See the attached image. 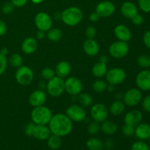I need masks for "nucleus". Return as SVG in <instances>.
<instances>
[{
  "instance_id": "20e7f679",
  "label": "nucleus",
  "mask_w": 150,
  "mask_h": 150,
  "mask_svg": "<svg viewBox=\"0 0 150 150\" xmlns=\"http://www.w3.org/2000/svg\"><path fill=\"white\" fill-rule=\"evenodd\" d=\"M47 92L53 97H59L64 92V81L62 78L54 76L46 84Z\"/></svg>"
},
{
  "instance_id": "603ef678",
  "label": "nucleus",
  "mask_w": 150,
  "mask_h": 150,
  "mask_svg": "<svg viewBox=\"0 0 150 150\" xmlns=\"http://www.w3.org/2000/svg\"><path fill=\"white\" fill-rule=\"evenodd\" d=\"M99 62L101 63H103V64H107V62H108V57H107V56H101V57H100Z\"/></svg>"
},
{
  "instance_id": "dca6fc26",
  "label": "nucleus",
  "mask_w": 150,
  "mask_h": 150,
  "mask_svg": "<svg viewBox=\"0 0 150 150\" xmlns=\"http://www.w3.org/2000/svg\"><path fill=\"white\" fill-rule=\"evenodd\" d=\"M46 94L42 89H38L32 92L29 98V102L33 107L43 105L46 101Z\"/></svg>"
},
{
  "instance_id": "49530a36",
  "label": "nucleus",
  "mask_w": 150,
  "mask_h": 150,
  "mask_svg": "<svg viewBox=\"0 0 150 150\" xmlns=\"http://www.w3.org/2000/svg\"><path fill=\"white\" fill-rule=\"evenodd\" d=\"M28 0H11V3L15 7H21L26 4Z\"/></svg>"
},
{
  "instance_id": "f704fd0d",
  "label": "nucleus",
  "mask_w": 150,
  "mask_h": 150,
  "mask_svg": "<svg viewBox=\"0 0 150 150\" xmlns=\"http://www.w3.org/2000/svg\"><path fill=\"white\" fill-rule=\"evenodd\" d=\"M55 74V71L53 69L50 68V67H45L42 70V73H41V75H42V77L43 78V79L47 81L50 80L53 77H54Z\"/></svg>"
},
{
  "instance_id": "a18cd8bd",
  "label": "nucleus",
  "mask_w": 150,
  "mask_h": 150,
  "mask_svg": "<svg viewBox=\"0 0 150 150\" xmlns=\"http://www.w3.org/2000/svg\"><path fill=\"white\" fill-rule=\"evenodd\" d=\"M143 42L145 46L150 49V30L144 33L143 36Z\"/></svg>"
},
{
  "instance_id": "5701e85b",
  "label": "nucleus",
  "mask_w": 150,
  "mask_h": 150,
  "mask_svg": "<svg viewBox=\"0 0 150 150\" xmlns=\"http://www.w3.org/2000/svg\"><path fill=\"white\" fill-rule=\"evenodd\" d=\"M71 70V67L70 64L66 61H62L56 67L55 73L57 76L60 78H65L66 76H68Z\"/></svg>"
},
{
  "instance_id": "8fccbe9b",
  "label": "nucleus",
  "mask_w": 150,
  "mask_h": 150,
  "mask_svg": "<svg viewBox=\"0 0 150 150\" xmlns=\"http://www.w3.org/2000/svg\"><path fill=\"white\" fill-rule=\"evenodd\" d=\"M45 35H46V34H45V32H43V31H40V30H38V32H37L36 34V38L38 40H42L45 38Z\"/></svg>"
},
{
  "instance_id": "c85d7f7f",
  "label": "nucleus",
  "mask_w": 150,
  "mask_h": 150,
  "mask_svg": "<svg viewBox=\"0 0 150 150\" xmlns=\"http://www.w3.org/2000/svg\"><path fill=\"white\" fill-rule=\"evenodd\" d=\"M86 147L89 150H102L103 143L98 138H91L86 142Z\"/></svg>"
},
{
  "instance_id": "f3484780",
  "label": "nucleus",
  "mask_w": 150,
  "mask_h": 150,
  "mask_svg": "<svg viewBox=\"0 0 150 150\" xmlns=\"http://www.w3.org/2000/svg\"><path fill=\"white\" fill-rule=\"evenodd\" d=\"M114 35L119 40L127 42L132 38L131 32L127 26L120 24L114 29Z\"/></svg>"
},
{
  "instance_id": "ddd939ff",
  "label": "nucleus",
  "mask_w": 150,
  "mask_h": 150,
  "mask_svg": "<svg viewBox=\"0 0 150 150\" xmlns=\"http://www.w3.org/2000/svg\"><path fill=\"white\" fill-rule=\"evenodd\" d=\"M115 9L114 3L110 1H103L96 6L95 12H97L100 17L107 18L114 14Z\"/></svg>"
},
{
  "instance_id": "aec40b11",
  "label": "nucleus",
  "mask_w": 150,
  "mask_h": 150,
  "mask_svg": "<svg viewBox=\"0 0 150 150\" xmlns=\"http://www.w3.org/2000/svg\"><path fill=\"white\" fill-rule=\"evenodd\" d=\"M121 13L127 18L132 19L138 14V7L131 1H125L121 7Z\"/></svg>"
},
{
  "instance_id": "0eeeda50",
  "label": "nucleus",
  "mask_w": 150,
  "mask_h": 150,
  "mask_svg": "<svg viewBox=\"0 0 150 150\" xmlns=\"http://www.w3.org/2000/svg\"><path fill=\"white\" fill-rule=\"evenodd\" d=\"M106 81L111 85H118L124 82L126 79V73L123 69L114 67L107 71Z\"/></svg>"
},
{
  "instance_id": "f8f14e48",
  "label": "nucleus",
  "mask_w": 150,
  "mask_h": 150,
  "mask_svg": "<svg viewBox=\"0 0 150 150\" xmlns=\"http://www.w3.org/2000/svg\"><path fill=\"white\" fill-rule=\"evenodd\" d=\"M83 89L81 81L76 77H70L64 81V91L71 95H79Z\"/></svg>"
},
{
  "instance_id": "7c9ffc66",
  "label": "nucleus",
  "mask_w": 150,
  "mask_h": 150,
  "mask_svg": "<svg viewBox=\"0 0 150 150\" xmlns=\"http://www.w3.org/2000/svg\"><path fill=\"white\" fill-rule=\"evenodd\" d=\"M107 86H108V84L105 81L99 79V80H96L94 82L93 84H92V89L95 92H98V93H101L106 89Z\"/></svg>"
},
{
  "instance_id": "7ed1b4c3",
  "label": "nucleus",
  "mask_w": 150,
  "mask_h": 150,
  "mask_svg": "<svg viewBox=\"0 0 150 150\" xmlns=\"http://www.w3.org/2000/svg\"><path fill=\"white\" fill-rule=\"evenodd\" d=\"M52 116L51 110L44 105L35 107L31 113L32 122L35 123V125H48Z\"/></svg>"
},
{
  "instance_id": "a19ab883",
  "label": "nucleus",
  "mask_w": 150,
  "mask_h": 150,
  "mask_svg": "<svg viewBox=\"0 0 150 150\" xmlns=\"http://www.w3.org/2000/svg\"><path fill=\"white\" fill-rule=\"evenodd\" d=\"M15 9V6L12 4L11 2H7L3 5L2 7V12L4 13V14H10L13 12Z\"/></svg>"
},
{
  "instance_id": "4d7b16f0",
  "label": "nucleus",
  "mask_w": 150,
  "mask_h": 150,
  "mask_svg": "<svg viewBox=\"0 0 150 150\" xmlns=\"http://www.w3.org/2000/svg\"><path fill=\"white\" fill-rule=\"evenodd\" d=\"M123 96H124V95H122V94L118 93L115 95V98H117V100H121L122 98H123Z\"/></svg>"
},
{
  "instance_id": "09e8293b",
  "label": "nucleus",
  "mask_w": 150,
  "mask_h": 150,
  "mask_svg": "<svg viewBox=\"0 0 150 150\" xmlns=\"http://www.w3.org/2000/svg\"><path fill=\"white\" fill-rule=\"evenodd\" d=\"M100 16L98 15L97 12H94L89 15V20L92 22H97L100 19Z\"/></svg>"
},
{
  "instance_id": "c9c22d12",
  "label": "nucleus",
  "mask_w": 150,
  "mask_h": 150,
  "mask_svg": "<svg viewBox=\"0 0 150 150\" xmlns=\"http://www.w3.org/2000/svg\"><path fill=\"white\" fill-rule=\"evenodd\" d=\"M131 150H150L149 146L142 141L136 142L132 145Z\"/></svg>"
},
{
  "instance_id": "f03ea898",
  "label": "nucleus",
  "mask_w": 150,
  "mask_h": 150,
  "mask_svg": "<svg viewBox=\"0 0 150 150\" xmlns=\"http://www.w3.org/2000/svg\"><path fill=\"white\" fill-rule=\"evenodd\" d=\"M83 19V13L79 7H70L61 13V20L70 26H74L81 23Z\"/></svg>"
},
{
  "instance_id": "6e6552de",
  "label": "nucleus",
  "mask_w": 150,
  "mask_h": 150,
  "mask_svg": "<svg viewBox=\"0 0 150 150\" xmlns=\"http://www.w3.org/2000/svg\"><path fill=\"white\" fill-rule=\"evenodd\" d=\"M90 115L94 121L102 123L108 119V110L103 104L96 103L92 105L90 110Z\"/></svg>"
},
{
  "instance_id": "39448f33",
  "label": "nucleus",
  "mask_w": 150,
  "mask_h": 150,
  "mask_svg": "<svg viewBox=\"0 0 150 150\" xmlns=\"http://www.w3.org/2000/svg\"><path fill=\"white\" fill-rule=\"evenodd\" d=\"M16 79L21 86H28L34 79L33 71L27 66H21L16 70Z\"/></svg>"
},
{
  "instance_id": "2eb2a0df",
  "label": "nucleus",
  "mask_w": 150,
  "mask_h": 150,
  "mask_svg": "<svg viewBox=\"0 0 150 150\" xmlns=\"http://www.w3.org/2000/svg\"><path fill=\"white\" fill-rule=\"evenodd\" d=\"M142 119H143V117L141 111L138 110H132L125 114L124 122L125 125L136 127L138 125L142 123Z\"/></svg>"
},
{
  "instance_id": "37998d69",
  "label": "nucleus",
  "mask_w": 150,
  "mask_h": 150,
  "mask_svg": "<svg viewBox=\"0 0 150 150\" xmlns=\"http://www.w3.org/2000/svg\"><path fill=\"white\" fill-rule=\"evenodd\" d=\"M142 106L145 111L150 113V95H147L144 98L142 101Z\"/></svg>"
},
{
  "instance_id": "864d4df0",
  "label": "nucleus",
  "mask_w": 150,
  "mask_h": 150,
  "mask_svg": "<svg viewBox=\"0 0 150 150\" xmlns=\"http://www.w3.org/2000/svg\"><path fill=\"white\" fill-rule=\"evenodd\" d=\"M106 89L108 90V92H114V85L109 84L108 86H107Z\"/></svg>"
},
{
  "instance_id": "473e14b6",
  "label": "nucleus",
  "mask_w": 150,
  "mask_h": 150,
  "mask_svg": "<svg viewBox=\"0 0 150 150\" xmlns=\"http://www.w3.org/2000/svg\"><path fill=\"white\" fill-rule=\"evenodd\" d=\"M22 62H23V59H22L21 56L19 54H14L10 57V63L13 67L18 68L21 66H22Z\"/></svg>"
},
{
  "instance_id": "c756f323",
  "label": "nucleus",
  "mask_w": 150,
  "mask_h": 150,
  "mask_svg": "<svg viewBox=\"0 0 150 150\" xmlns=\"http://www.w3.org/2000/svg\"><path fill=\"white\" fill-rule=\"evenodd\" d=\"M79 102L81 105L83 107H89L92 103V98L89 94L87 93H80L79 95Z\"/></svg>"
},
{
  "instance_id": "bb28decb",
  "label": "nucleus",
  "mask_w": 150,
  "mask_h": 150,
  "mask_svg": "<svg viewBox=\"0 0 150 150\" xmlns=\"http://www.w3.org/2000/svg\"><path fill=\"white\" fill-rule=\"evenodd\" d=\"M48 146L51 149H58L61 146L62 140L61 136H57V135L52 134L49 136L48 139Z\"/></svg>"
},
{
  "instance_id": "4be33fe9",
  "label": "nucleus",
  "mask_w": 150,
  "mask_h": 150,
  "mask_svg": "<svg viewBox=\"0 0 150 150\" xmlns=\"http://www.w3.org/2000/svg\"><path fill=\"white\" fill-rule=\"evenodd\" d=\"M134 134L141 140H146L150 138V125L145 123H140L135 128Z\"/></svg>"
},
{
  "instance_id": "2f4dec72",
  "label": "nucleus",
  "mask_w": 150,
  "mask_h": 150,
  "mask_svg": "<svg viewBox=\"0 0 150 150\" xmlns=\"http://www.w3.org/2000/svg\"><path fill=\"white\" fill-rule=\"evenodd\" d=\"M137 63L140 67L143 68H149L150 67V56L146 54H142L139 57Z\"/></svg>"
},
{
  "instance_id": "052dcab7",
  "label": "nucleus",
  "mask_w": 150,
  "mask_h": 150,
  "mask_svg": "<svg viewBox=\"0 0 150 150\" xmlns=\"http://www.w3.org/2000/svg\"><path fill=\"white\" fill-rule=\"evenodd\" d=\"M107 150H110V149H107Z\"/></svg>"
},
{
  "instance_id": "393cba45",
  "label": "nucleus",
  "mask_w": 150,
  "mask_h": 150,
  "mask_svg": "<svg viewBox=\"0 0 150 150\" xmlns=\"http://www.w3.org/2000/svg\"><path fill=\"white\" fill-rule=\"evenodd\" d=\"M125 109V104L120 100H117L110 106V112L114 116H120L124 112Z\"/></svg>"
},
{
  "instance_id": "4c0bfd02",
  "label": "nucleus",
  "mask_w": 150,
  "mask_h": 150,
  "mask_svg": "<svg viewBox=\"0 0 150 150\" xmlns=\"http://www.w3.org/2000/svg\"><path fill=\"white\" fill-rule=\"evenodd\" d=\"M7 66V59L6 56L0 53V76L4 73Z\"/></svg>"
},
{
  "instance_id": "412c9836",
  "label": "nucleus",
  "mask_w": 150,
  "mask_h": 150,
  "mask_svg": "<svg viewBox=\"0 0 150 150\" xmlns=\"http://www.w3.org/2000/svg\"><path fill=\"white\" fill-rule=\"evenodd\" d=\"M38 48V42L34 38H26L21 44V49L26 54H32Z\"/></svg>"
},
{
  "instance_id": "a211bd4d",
  "label": "nucleus",
  "mask_w": 150,
  "mask_h": 150,
  "mask_svg": "<svg viewBox=\"0 0 150 150\" xmlns=\"http://www.w3.org/2000/svg\"><path fill=\"white\" fill-rule=\"evenodd\" d=\"M83 49L88 56L94 57L99 53L100 46L95 40L87 38L83 44Z\"/></svg>"
},
{
  "instance_id": "9d476101",
  "label": "nucleus",
  "mask_w": 150,
  "mask_h": 150,
  "mask_svg": "<svg viewBox=\"0 0 150 150\" xmlns=\"http://www.w3.org/2000/svg\"><path fill=\"white\" fill-rule=\"evenodd\" d=\"M142 92L139 89L136 88H133L125 93L123 96V100L125 105L128 106H136L139 103L142 101Z\"/></svg>"
},
{
  "instance_id": "cd10ccee",
  "label": "nucleus",
  "mask_w": 150,
  "mask_h": 150,
  "mask_svg": "<svg viewBox=\"0 0 150 150\" xmlns=\"http://www.w3.org/2000/svg\"><path fill=\"white\" fill-rule=\"evenodd\" d=\"M46 32L47 38L52 42H58L62 38V32L57 28H53V29L51 28Z\"/></svg>"
},
{
  "instance_id": "58836bf2",
  "label": "nucleus",
  "mask_w": 150,
  "mask_h": 150,
  "mask_svg": "<svg viewBox=\"0 0 150 150\" xmlns=\"http://www.w3.org/2000/svg\"><path fill=\"white\" fill-rule=\"evenodd\" d=\"M135 132V127H132V126L127 125L125 124V125L122 127V133L124 136H127V137H130L134 134Z\"/></svg>"
},
{
  "instance_id": "72a5a7b5",
  "label": "nucleus",
  "mask_w": 150,
  "mask_h": 150,
  "mask_svg": "<svg viewBox=\"0 0 150 150\" xmlns=\"http://www.w3.org/2000/svg\"><path fill=\"white\" fill-rule=\"evenodd\" d=\"M100 130V123L98 122H91L88 125V133L90 135H96L98 134V132Z\"/></svg>"
},
{
  "instance_id": "f257e3e1",
  "label": "nucleus",
  "mask_w": 150,
  "mask_h": 150,
  "mask_svg": "<svg viewBox=\"0 0 150 150\" xmlns=\"http://www.w3.org/2000/svg\"><path fill=\"white\" fill-rule=\"evenodd\" d=\"M48 127L51 133L59 136H65L73 130V122L66 114H57L52 116Z\"/></svg>"
},
{
  "instance_id": "c03bdc74",
  "label": "nucleus",
  "mask_w": 150,
  "mask_h": 150,
  "mask_svg": "<svg viewBox=\"0 0 150 150\" xmlns=\"http://www.w3.org/2000/svg\"><path fill=\"white\" fill-rule=\"evenodd\" d=\"M131 20H132V22H133V24L139 26V25H141L143 23L144 18L142 15H140L138 13V14L136 15V16H134V17L131 19Z\"/></svg>"
},
{
  "instance_id": "ea45409f",
  "label": "nucleus",
  "mask_w": 150,
  "mask_h": 150,
  "mask_svg": "<svg viewBox=\"0 0 150 150\" xmlns=\"http://www.w3.org/2000/svg\"><path fill=\"white\" fill-rule=\"evenodd\" d=\"M86 36L88 39H94L97 34V30L94 26H89L86 29Z\"/></svg>"
},
{
  "instance_id": "4468645a",
  "label": "nucleus",
  "mask_w": 150,
  "mask_h": 150,
  "mask_svg": "<svg viewBox=\"0 0 150 150\" xmlns=\"http://www.w3.org/2000/svg\"><path fill=\"white\" fill-rule=\"evenodd\" d=\"M136 83L139 89L142 91L150 90V70H144L137 75Z\"/></svg>"
},
{
  "instance_id": "13d9d810",
  "label": "nucleus",
  "mask_w": 150,
  "mask_h": 150,
  "mask_svg": "<svg viewBox=\"0 0 150 150\" xmlns=\"http://www.w3.org/2000/svg\"><path fill=\"white\" fill-rule=\"evenodd\" d=\"M54 18L61 19V13H55V15H54Z\"/></svg>"
},
{
  "instance_id": "b1692460",
  "label": "nucleus",
  "mask_w": 150,
  "mask_h": 150,
  "mask_svg": "<svg viewBox=\"0 0 150 150\" xmlns=\"http://www.w3.org/2000/svg\"><path fill=\"white\" fill-rule=\"evenodd\" d=\"M100 130L103 133H105V134L113 135L117 131L118 127H117L116 123H114V122L105 120L101 123Z\"/></svg>"
},
{
  "instance_id": "423d86ee",
  "label": "nucleus",
  "mask_w": 150,
  "mask_h": 150,
  "mask_svg": "<svg viewBox=\"0 0 150 150\" xmlns=\"http://www.w3.org/2000/svg\"><path fill=\"white\" fill-rule=\"evenodd\" d=\"M110 55L116 59H121L127 55L129 52V46L127 42L123 41H115L110 45L108 48Z\"/></svg>"
},
{
  "instance_id": "de8ad7c7",
  "label": "nucleus",
  "mask_w": 150,
  "mask_h": 150,
  "mask_svg": "<svg viewBox=\"0 0 150 150\" xmlns=\"http://www.w3.org/2000/svg\"><path fill=\"white\" fill-rule=\"evenodd\" d=\"M7 32V26L3 21L0 20V36H3Z\"/></svg>"
},
{
  "instance_id": "e433bc0d",
  "label": "nucleus",
  "mask_w": 150,
  "mask_h": 150,
  "mask_svg": "<svg viewBox=\"0 0 150 150\" xmlns=\"http://www.w3.org/2000/svg\"><path fill=\"white\" fill-rule=\"evenodd\" d=\"M139 6L144 13H150V0H139Z\"/></svg>"
},
{
  "instance_id": "bf43d9fd",
  "label": "nucleus",
  "mask_w": 150,
  "mask_h": 150,
  "mask_svg": "<svg viewBox=\"0 0 150 150\" xmlns=\"http://www.w3.org/2000/svg\"><path fill=\"white\" fill-rule=\"evenodd\" d=\"M149 148H150V144H149Z\"/></svg>"
},
{
  "instance_id": "5fc2aeb1",
  "label": "nucleus",
  "mask_w": 150,
  "mask_h": 150,
  "mask_svg": "<svg viewBox=\"0 0 150 150\" xmlns=\"http://www.w3.org/2000/svg\"><path fill=\"white\" fill-rule=\"evenodd\" d=\"M0 53H1V54H2L3 55L6 56L7 54V53H8V50H7V48H4L1 50V52Z\"/></svg>"
},
{
  "instance_id": "1a4fd4ad",
  "label": "nucleus",
  "mask_w": 150,
  "mask_h": 150,
  "mask_svg": "<svg viewBox=\"0 0 150 150\" xmlns=\"http://www.w3.org/2000/svg\"><path fill=\"white\" fill-rule=\"evenodd\" d=\"M35 23L38 30L46 32L52 27L53 21L49 15L44 12H40L35 16Z\"/></svg>"
},
{
  "instance_id": "9b49d317",
  "label": "nucleus",
  "mask_w": 150,
  "mask_h": 150,
  "mask_svg": "<svg viewBox=\"0 0 150 150\" xmlns=\"http://www.w3.org/2000/svg\"><path fill=\"white\" fill-rule=\"evenodd\" d=\"M66 115L70 119L72 122H79L86 120V114L81 106L79 105H72L66 110Z\"/></svg>"
},
{
  "instance_id": "79ce46f5",
  "label": "nucleus",
  "mask_w": 150,
  "mask_h": 150,
  "mask_svg": "<svg viewBox=\"0 0 150 150\" xmlns=\"http://www.w3.org/2000/svg\"><path fill=\"white\" fill-rule=\"evenodd\" d=\"M36 125L34 122H30L28 123L26 126H25L24 132L25 134L28 136H33V132L34 129H35V127Z\"/></svg>"
},
{
  "instance_id": "3c124183",
  "label": "nucleus",
  "mask_w": 150,
  "mask_h": 150,
  "mask_svg": "<svg viewBox=\"0 0 150 150\" xmlns=\"http://www.w3.org/2000/svg\"><path fill=\"white\" fill-rule=\"evenodd\" d=\"M105 146L108 148V149H111V148L114 146V142H113L111 139H108V140L105 142Z\"/></svg>"
},
{
  "instance_id": "a878e982",
  "label": "nucleus",
  "mask_w": 150,
  "mask_h": 150,
  "mask_svg": "<svg viewBox=\"0 0 150 150\" xmlns=\"http://www.w3.org/2000/svg\"><path fill=\"white\" fill-rule=\"evenodd\" d=\"M107 71H108V67L106 64H103L100 62L94 64L92 69V74L97 78H102L105 76Z\"/></svg>"
},
{
  "instance_id": "6ab92c4d",
  "label": "nucleus",
  "mask_w": 150,
  "mask_h": 150,
  "mask_svg": "<svg viewBox=\"0 0 150 150\" xmlns=\"http://www.w3.org/2000/svg\"><path fill=\"white\" fill-rule=\"evenodd\" d=\"M51 135V132L49 127H47L46 125H35L33 132V136L35 139L40 141H45L47 140Z\"/></svg>"
},
{
  "instance_id": "6e6d98bb",
  "label": "nucleus",
  "mask_w": 150,
  "mask_h": 150,
  "mask_svg": "<svg viewBox=\"0 0 150 150\" xmlns=\"http://www.w3.org/2000/svg\"><path fill=\"white\" fill-rule=\"evenodd\" d=\"M34 4H40V3L43 2L45 0H31Z\"/></svg>"
}]
</instances>
